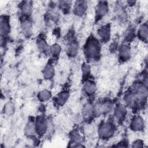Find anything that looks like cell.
Masks as SVG:
<instances>
[{
	"label": "cell",
	"mask_w": 148,
	"mask_h": 148,
	"mask_svg": "<svg viewBox=\"0 0 148 148\" xmlns=\"http://www.w3.org/2000/svg\"><path fill=\"white\" fill-rule=\"evenodd\" d=\"M101 43L99 39L94 35L87 38L83 46L84 55L87 61L98 60L101 52Z\"/></svg>",
	"instance_id": "cell-1"
},
{
	"label": "cell",
	"mask_w": 148,
	"mask_h": 148,
	"mask_svg": "<svg viewBox=\"0 0 148 148\" xmlns=\"http://www.w3.org/2000/svg\"><path fill=\"white\" fill-rule=\"evenodd\" d=\"M116 125L113 119L110 118L102 121L98 127V135L102 140H108L111 139L115 134Z\"/></svg>",
	"instance_id": "cell-2"
},
{
	"label": "cell",
	"mask_w": 148,
	"mask_h": 148,
	"mask_svg": "<svg viewBox=\"0 0 148 148\" xmlns=\"http://www.w3.org/2000/svg\"><path fill=\"white\" fill-rule=\"evenodd\" d=\"M147 86L143 82H137L134 83L130 88L133 91L138 105L140 108L146 103L147 97Z\"/></svg>",
	"instance_id": "cell-3"
},
{
	"label": "cell",
	"mask_w": 148,
	"mask_h": 148,
	"mask_svg": "<svg viewBox=\"0 0 148 148\" xmlns=\"http://www.w3.org/2000/svg\"><path fill=\"white\" fill-rule=\"evenodd\" d=\"M36 134L42 136L46 134L49 127V121L46 116L43 114L37 116L34 121Z\"/></svg>",
	"instance_id": "cell-4"
},
{
	"label": "cell",
	"mask_w": 148,
	"mask_h": 148,
	"mask_svg": "<svg viewBox=\"0 0 148 148\" xmlns=\"http://www.w3.org/2000/svg\"><path fill=\"white\" fill-rule=\"evenodd\" d=\"M79 46L77 40L73 34L70 32L67 37V40L65 46V53L69 58H75L79 53Z\"/></svg>",
	"instance_id": "cell-5"
},
{
	"label": "cell",
	"mask_w": 148,
	"mask_h": 148,
	"mask_svg": "<svg viewBox=\"0 0 148 148\" xmlns=\"http://www.w3.org/2000/svg\"><path fill=\"white\" fill-rule=\"evenodd\" d=\"M128 108L123 103H117L114 106L112 113L114 121L118 123H123L128 114Z\"/></svg>",
	"instance_id": "cell-6"
},
{
	"label": "cell",
	"mask_w": 148,
	"mask_h": 148,
	"mask_svg": "<svg viewBox=\"0 0 148 148\" xmlns=\"http://www.w3.org/2000/svg\"><path fill=\"white\" fill-rule=\"evenodd\" d=\"M109 5L108 2L101 1H98L94 8L95 20L98 22L102 20L109 13Z\"/></svg>",
	"instance_id": "cell-7"
},
{
	"label": "cell",
	"mask_w": 148,
	"mask_h": 148,
	"mask_svg": "<svg viewBox=\"0 0 148 148\" xmlns=\"http://www.w3.org/2000/svg\"><path fill=\"white\" fill-rule=\"evenodd\" d=\"M146 127V123L143 117L140 114H136L133 115L130 120L129 127L134 132H138L144 131Z\"/></svg>",
	"instance_id": "cell-8"
},
{
	"label": "cell",
	"mask_w": 148,
	"mask_h": 148,
	"mask_svg": "<svg viewBox=\"0 0 148 148\" xmlns=\"http://www.w3.org/2000/svg\"><path fill=\"white\" fill-rule=\"evenodd\" d=\"M117 52L118 60L121 63H124L130 60L132 56V50L128 43H124L119 45Z\"/></svg>",
	"instance_id": "cell-9"
},
{
	"label": "cell",
	"mask_w": 148,
	"mask_h": 148,
	"mask_svg": "<svg viewBox=\"0 0 148 148\" xmlns=\"http://www.w3.org/2000/svg\"><path fill=\"white\" fill-rule=\"evenodd\" d=\"M111 31V25L109 23L103 24L97 28V38L101 42H108L110 39Z\"/></svg>",
	"instance_id": "cell-10"
},
{
	"label": "cell",
	"mask_w": 148,
	"mask_h": 148,
	"mask_svg": "<svg viewBox=\"0 0 148 148\" xmlns=\"http://www.w3.org/2000/svg\"><path fill=\"white\" fill-rule=\"evenodd\" d=\"M83 136L77 130H72L69 134V147H83L84 145L83 144Z\"/></svg>",
	"instance_id": "cell-11"
},
{
	"label": "cell",
	"mask_w": 148,
	"mask_h": 148,
	"mask_svg": "<svg viewBox=\"0 0 148 148\" xmlns=\"http://www.w3.org/2000/svg\"><path fill=\"white\" fill-rule=\"evenodd\" d=\"M88 9V2L86 1H76L73 4L72 12L74 15L77 17L84 16Z\"/></svg>",
	"instance_id": "cell-12"
},
{
	"label": "cell",
	"mask_w": 148,
	"mask_h": 148,
	"mask_svg": "<svg viewBox=\"0 0 148 148\" xmlns=\"http://www.w3.org/2000/svg\"><path fill=\"white\" fill-rule=\"evenodd\" d=\"M11 32L10 18L7 15H1L0 19V32L1 38L8 37Z\"/></svg>",
	"instance_id": "cell-13"
},
{
	"label": "cell",
	"mask_w": 148,
	"mask_h": 148,
	"mask_svg": "<svg viewBox=\"0 0 148 148\" xmlns=\"http://www.w3.org/2000/svg\"><path fill=\"white\" fill-rule=\"evenodd\" d=\"M82 90L86 96L91 97L95 94L97 91V86L93 80L90 79L83 82Z\"/></svg>",
	"instance_id": "cell-14"
},
{
	"label": "cell",
	"mask_w": 148,
	"mask_h": 148,
	"mask_svg": "<svg viewBox=\"0 0 148 148\" xmlns=\"http://www.w3.org/2000/svg\"><path fill=\"white\" fill-rule=\"evenodd\" d=\"M33 2L31 1H24L21 2L19 6L20 13L22 16V19L29 18V16L32 12Z\"/></svg>",
	"instance_id": "cell-15"
},
{
	"label": "cell",
	"mask_w": 148,
	"mask_h": 148,
	"mask_svg": "<svg viewBox=\"0 0 148 148\" xmlns=\"http://www.w3.org/2000/svg\"><path fill=\"white\" fill-rule=\"evenodd\" d=\"M70 97V92L66 90H62L58 92L54 98V102L56 106L62 107L68 102Z\"/></svg>",
	"instance_id": "cell-16"
},
{
	"label": "cell",
	"mask_w": 148,
	"mask_h": 148,
	"mask_svg": "<svg viewBox=\"0 0 148 148\" xmlns=\"http://www.w3.org/2000/svg\"><path fill=\"white\" fill-rule=\"evenodd\" d=\"M43 77L46 80H51L53 79L56 74L54 65L51 62H48L42 69Z\"/></svg>",
	"instance_id": "cell-17"
},
{
	"label": "cell",
	"mask_w": 148,
	"mask_h": 148,
	"mask_svg": "<svg viewBox=\"0 0 148 148\" xmlns=\"http://www.w3.org/2000/svg\"><path fill=\"white\" fill-rule=\"evenodd\" d=\"M36 46L38 51L42 54L49 53V46L46 39L43 35H39L36 39Z\"/></svg>",
	"instance_id": "cell-18"
},
{
	"label": "cell",
	"mask_w": 148,
	"mask_h": 148,
	"mask_svg": "<svg viewBox=\"0 0 148 148\" xmlns=\"http://www.w3.org/2000/svg\"><path fill=\"white\" fill-rule=\"evenodd\" d=\"M21 30L25 38H29L33 33L32 24L29 18L22 19L21 23Z\"/></svg>",
	"instance_id": "cell-19"
},
{
	"label": "cell",
	"mask_w": 148,
	"mask_h": 148,
	"mask_svg": "<svg viewBox=\"0 0 148 148\" xmlns=\"http://www.w3.org/2000/svg\"><path fill=\"white\" fill-rule=\"evenodd\" d=\"M148 36V25L147 22L143 23L139 25L136 31V36L140 40L146 42Z\"/></svg>",
	"instance_id": "cell-20"
},
{
	"label": "cell",
	"mask_w": 148,
	"mask_h": 148,
	"mask_svg": "<svg viewBox=\"0 0 148 148\" xmlns=\"http://www.w3.org/2000/svg\"><path fill=\"white\" fill-rule=\"evenodd\" d=\"M84 119H87L92 116H95L94 104L88 103L84 105L82 110V114Z\"/></svg>",
	"instance_id": "cell-21"
},
{
	"label": "cell",
	"mask_w": 148,
	"mask_h": 148,
	"mask_svg": "<svg viewBox=\"0 0 148 148\" xmlns=\"http://www.w3.org/2000/svg\"><path fill=\"white\" fill-rule=\"evenodd\" d=\"M37 99L40 102H46L50 101L53 95L51 91L48 89H42L37 94Z\"/></svg>",
	"instance_id": "cell-22"
},
{
	"label": "cell",
	"mask_w": 148,
	"mask_h": 148,
	"mask_svg": "<svg viewBox=\"0 0 148 148\" xmlns=\"http://www.w3.org/2000/svg\"><path fill=\"white\" fill-rule=\"evenodd\" d=\"M62 48L60 44L58 43L55 42L51 44L49 46V53L54 58H56L59 57L62 51Z\"/></svg>",
	"instance_id": "cell-23"
},
{
	"label": "cell",
	"mask_w": 148,
	"mask_h": 148,
	"mask_svg": "<svg viewBox=\"0 0 148 148\" xmlns=\"http://www.w3.org/2000/svg\"><path fill=\"white\" fill-rule=\"evenodd\" d=\"M81 72L83 82L90 79V77L91 75V67L88 62H84L82 64Z\"/></svg>",
	"instance_id": "cell-24"
},
{
	"label": "cell",
	"mask_w": 148,
	"mask_h": 148,
	"mask_svg": "<svg viewBox=\"0 0 148 148\" xmlns=\"http://www.w3.org/2000/svg\"><path fill=\"white\" fill-rule=\"evenodd\" d=\"M2 112L6 116H12L16 112L15 104L12 101L6 102L3 105Z\"/></svg>",
	"instance_id": "cell-25"
},
{
	"label": "cell",
	"mask_w": 148,
	"mask_h": 148,
	"mask_svg": "<svg viewBox=\"0 0 148 148\" xmlns=\"http://www.w3.org/2000/svg\"><path fill=\"white\" fill-rule=\"evenodd\" d=\"M136 36V31L133 28H130L124 33V43H130L132 42Z\"/></svg>",
	"instance_id": "cell-26"
},
{
	"label": "cell",
	"mask_w": 148,
	"mask_h": 148,
	"mask_svg": "<svg viewBox=\"0 0 148 148\" xmlns=\"http://www.w3.org/2000/svg\"><path fill=\"white\" fill-rule=\"evenodd\" d=\"M119 47V43L117 41H113L109 46V50L112 53H115L117 51Z\"/></svg>",
	"instance_id": "cell-27"
},
{
	"label": "cell",
	"mask_w": 148,
	"mask_h": 148,
	"mask_svg": "<svg viewBox=\"0 0 148 148\" xmlns=\"http://www.w3.org/2000/svg\"><path fill=\"white\" fill-rule=\"evenodd\" d=\"M144 146V142L140 139L134 140L132 143L131 147H143Z\"/></svg>",
	"instance_id": "cell-28"
},
{
	"label": "cell",
	"mask_w": 148,
	"mask_h": 148,
	"mask_svg": "<svg viewBox=\"0 0 148 148\" xmlns=\"http://www.w3.org/2000/svg\"><path fill=\"white\" fill-rule=\"evenodd\" d=\"M58 5H59L60 8L61 9V10L66 11L68 10L67 9L69 8V5L71 4L69 1H60Z\"/></svg>",
	"instance_id": "cell-29"
},
{
	"label": "cell",
	"mask_w": 148,
	"mask_h": 148,
	"mask_svg": "<svg viewBox=\"0 0 148 148\" xmlns=\"http://www.w3.org/2000/svg\"><path fill=\"white\" fill-rule=\"evenodd\" d=\"M114 146L115 147H127L128 145H127V142L125 140H122L120 141L119 142H118L117 143V145H115Z\"/></svg>",
	"instance_id": "cell-30"
},
{
	"label": "cell",
	"mask_w": 148,
	"mask_h": 148,
	"mask_svg": "<svg viewBox=\"0 0 148 148\" xmlns=\"http://www.w3.org/2000/svg\"><path fill=\"white\" fill-rule=\"evenodd\" d=\"M136 1H128L126 2L127 5H128L130 6H132L135 5V3H136Z\"/></svg>",
	"instance_id": "cell-31"
}]
</instances>
